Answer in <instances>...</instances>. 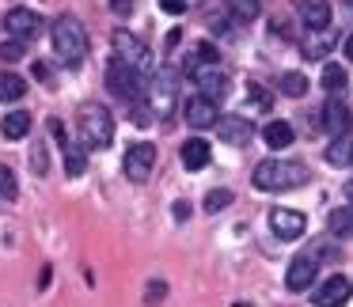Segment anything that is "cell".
I'll return each instance as SVG.
<instances>
[{
  "label": "cell",
  "mask_w": 353,
  "mask_h": 307,
  "mask_svg": "<svg viewBox=\"0 0 353 307\" xmlns=\"http://www.w3.org/2000/svg\"><path fill=\"white\" fill-rule=\"evenodd\" d=\"M50 42H54V54L65 61V69H80L88 57V31L77 16H57L50 27Z\"/></svg>",
  "instance_id": "1"
},
{
  "label": "cell",
  "mask_w": 353,
  "mask_h": 307,
  "mask_svg": "<svg viewBox=\"0 0 353 307\" xmlns=\"http://www.w3.org/2000/svg\"><path fill=\"white\" fill-rule=\"evenodd\" d=\"M77 129H80V145L99 152V148H107L114 140V114L99 99H88L77 110Z\"/></svg>",
  "instance_id": "2"
},
{
  "label": "cell",
  "mask_w": 353,
  "mask_h": 307,
  "mask_svg": "<svg viewBox=\"0 0 353 307\" xmlns=\"http://www.w3.org/2000/svg\"><path fill=\"white\" fill-rule=\"evenodd\" d=\"M307 182V167L304 163H289V160H262L254 167V186L266 193L277 190H296V186Z\"/></svg>",
  "instance_id": "3"
},
{
  "label": "cell",
  "mask_w": 353,
  "mask_h": 307,
  "mask_svg": "<svg viewBox=\"0 0 353 307\" xmlns=\"http://www.w3.org/2000/svg\"><path fill=\"white\" fill-rule=\"evenodd\" d=\"M148 110H152L156 122H168L175 114V103H179V72L171 65H160L148 80V95H145Z\"/></svg>",
  "instance_id": "4"
},
{
  "label": "cell",
  "mask_w": 353,
  "mask_h": 307,
  "mask_svg": "<svg viewBox=\"0 0 353 307\" xmlns=\"http://www.w3.org/2000/svg\"><path fill=\"white\" fill-rule=\"evenodd\" d=\"M110 46H114V61H122L125 69H133V72H152V50L145 46V42L137 39V34H130V31H114V39H110Z\"/></svg>",
  "instance_id": "5"
},
{
  "label": "cell",
  "mask_w": 353,
  "mask_h": 307,
  "mask_svg": "<svg viewBox=\"0 0 353 307\" xmlns=\"http://www.w3.org/2000/svg\"><path fill=\"white\" fill-rule=\"evenodd\" d=\"M186 76L194 80V87H198L205 99L213 103H224V95H228V72L221 69V61H201V65H190L186 69Z\"/></svg>",
  "instance_id": "6"
},
{
  "label": "cell",
  "mask_w": 353,
  "mask_h": 307,
  "mask_svg": "<svg viewBox=\"0 0 353 307\" xmlns=\"http://www.w3.org/2000/svg\"><path fill=\"white\" fill-rule=\"evenodd\" d=\"M107 87L125 103V107H130V103H141V99H145V80H141V72L125 69V65L114 61V57H110V65H107Z\"/></svg>",
  "instance_id": "7"
},
{
  "label": "cell",
  "mask_w": 353,
  "mask_h": 307,
  "mask_svg": "<svg viewBox=\"0 0 353 307\" xmlns=\"http://www.w3.org/2000/svg\"><path fill=\"white\" fill-rule=\"evenodd\" d=\"M152 167H156V148L148 145V140H141V145H133L130 152H125V160H122V171H125V178L130 182H148V175H152Z\"/></svg>",
  "instance_id": "8"
},
{
  "label": "cell",
  "mask_w": 353,
  "mask_h": 307,
  "mask_svg": "<svg viewBox=\"0 0 353 307\" xmlns=\"http://www.w3.org/2000/svg\"><path fill=\"white\" fill-rule=\"evenodd\" d=\"M4 31H8V39L31 42L42 34V16L31 8H12V12H4Z\"/></svg>",
  "instance_id": "9"
},
{
  "label": "cell",
  "mask_w": 353,
  "mask_h": 307,
  "mask_svg": "<svg viewBox=\"0 0 353 307\" xmlns=\"http://www.w3.org/2000/svg\"><path fill=\"white\" fill-rule=\"evenodd\" d=\"M315 273H319V254L304 251V254H296V258L289 262L285 284H289V292H307V288H312V281H315Z\"/></svg>",
  "instance_id": "10"
},
{
  "label": "cell",
  "mask_w": 353,
  "mask_h": 307,
  "mask_svg": "<svg viewBox=\"0 0 353 307\" xmlns=\"http://www.w3.org/2000/svg\"><path fill=\"white\" fill-rule=\"evenodd\" d=\"M270 228H274L277 239H300L307 231V216L300 209L277 205V209H270Z\"/></svg>",
  "instance_id": "11"
},
{
  "label": "cell",
  "mask_w": 353,
  "mask_h": 307,
  "mask_svg": "<svg viewBox=\"0 0 353 307\" xmlns=\"http://www.w3.org/2000/svg\"><path fill=\"white\" fill-rule=\"evenodd\" d=\"M350 296H353V281H350V277H342V273H334V277H327V281L312 292V304L315 307H342Z\"/></svg>",
  "instance_id": "12"
},
{
  "label": "cell",
  "mask_w": 353,
  "mask_h": 307,
  "mask_svg": "<svg viewBox=\"0 0 353 307\" xmlns=\"http://www.w3.org/2000/svg\"><path fill=\"white\" fill-rule=\"evenodd\" d=\"M183 118H186V125H194V129H213L216 118H221V110H216V103L205 99V95H190V99L183 103Z\"/></svg>",
  "instance_id": "13"
},
{
  "label": "cell",
  "mask_w": 353,
  "mask_h": 307,
  "mask_svg": "<svg viewBox=\"0 0 353 307\" xmlns=\"http://www.w3.org/2000/svg\"><path fill=\"white\" fill-rule=\"evenodd\" d=\"M350 107H345V99L342 95H330L327 99V107H323V114H319V125L315 129H327L330 137H338V133H350Z\"/></svg>",
  "instance_id": "14"
},
{
  "label": "cell",
  "mask_w": 353,
  "mask_h": 307,
  "mask_svg": "<svg viewBox=\"0 0 353 307\" xmlns=\"http://www.w3.org/2000/svg\"><path fill=\"white\" fill-rule=\"evenodd\" d=\"M216 133H221V140L224 145H247V140H251V122H247L243 114H228V118H216V125H213Z\"/></svg>",
  "instance_id": "15"
},
{
  "label": "cell",
  "mask_w": 353,
  "mask_h": 307,
  "mask_svg": "<svg viewBox=\"0 0 353 307\" xmlns=\"http://www.w3.org/2000/svg\"><path fill=\"white\" fill-rule=\"evenodd\" d=\"M296 12H300V19L307 23V31H323V27H330V0H300Z\"/></svg>",
  "instance_id": "16"
},
{
  "label": "cell",
  "mask_w": 353,
  "mask_h": 307,
  "mask_svg": "<svg viewBox=\"0 0 353 307\" xmlns=\"http://www.w3.org/2000/svg\"><path fill=\"white\" fill-rule=\"evenodd\" d=\"M334 42H338V34L323 27V31H312V34H307L304 46H300V54H304V57H315V61H319V57H327L330 50H334Z\"/></svg>",
  "instance_id": "17"
},
{
  "label": "cell",
  "mask_w": 353,
  "mask_h": 307,
  "mask_svg": "<svg viewBox=\"0 0 353 307\" xmlns=\"http://www.w3.org/2000/svg\"><path fill=\"white\" fill-rule=\"evenodd\" d=\"M0 133H4V140H23L27 133H31V114L27 110H12V114L0 118Z\"/></svg>",
  "instance_id": "18"
},
{
  "label": "cell",
  "mask_w": 353,
  "mask_h": 307,
  "mask_svg": "<svg viewBox=\"0 0 353 307\" xmlns=\"http://www.w3.org/2000/svg\"><path fill=\"white\" fill-rule=\"evenodd\" d=\"M327 163L330 167H350L353 163V133H338L327 148Z\"/></svg>",
  "instance_id": "19"
},
{
  "label": "cell",
  "mask_w": 353,
  "mask_h": 307,
  "mask_svg": "<svg viewBox=\"0 0 353 307\" xmlns=\"http://www.w3.org/2000/svg\"><path fill=\"white\" fill-rule=\"evenodd\" d=\"M27 95V80L12 69H0V103H19Z\"/></svg>",
  "instance_id": "20"
},
{
  "label": "cell",
  "mask_w": 353,
  "mask_h": 307,
  "mask_svg": "<svg viewBox=\"0 0 353 307\" xmlns=\"http://www.w3.org/2000/svg\"><path fill=\"white\" fill-rule=\"evenodd\" d=\"M327 231L334 239H350L353 235V205H338L334 213L327 216Z\"/></svg>",
  "instance_id": "21"
},
{
  "label": "cell",
  "mask_w": 353,
  "mask_h": 307,
  "mask_svg": "<svg viewBox=\"0 0 353 307\" xmlns=\"http://www.w3.org/2000/svg\"><path fill=\"white\" fill-rule=\"evenodd\" d=\"M183 167L186 171H201V167H209V145L205 140H186L183 145Z\"/></svg>",
  "instance_id": "22"
},
{
  "label": "cell",
  "mask_w": 353,
  "mask_h": 307,
  "mask_svg": "<svg viewBox=\"0 0 353 307\" xmlns=\"http://www.w3.org/2000/svg\"><path fill=\"white\" fill-rule=\"evenodd\" d=\"M262 137H266V145L274 148V152H281V148H289L292 140H296V133H292V125H289V122H270Z\"/></svg>",
  "instance_id": "23"
},
{
  "label": "cell",
  "mask_w": 353,
  "mask_h": 307,
  "mask_svg": "<svg viewBox=\"0 0 353 307\" xmlns=\"http://www.w3.org/2000/svg\"><path fill=\"white\" fill-rule=\"evenodd\" d=\"M323 92H327V95H342L345 92V69L338 61L323 65Z\"/></svg>",
  "instance_id": "24"
},
{
  "label": "cell",
  "mask_w": 353,
  "mask_h": 307,
  "mask_svg": "<svg viewBox=\"0 0 353 307\" xmlns=\"http://www.w3.org/2000/svg\"><path fill=\"white\" fill-rule=\"evenodd\" d=\"M221 4H224V8H228L236 19H243V23H251V19L262 12V0H221Z\"/></svg>",
  "instance_id": "25"
},
{
  "label": "cell",
  "mask_w": 353,
  "mask_h": 307,
  "mask_svg": "<svg viewBox=\"0 0 353 307\" xmlns=\"http://www.w3.org/2000/svg\"><path fill=\"white\" fill-rule=\"evenodd\" d=\"M304 92H307V76H304V72H281V95L300 99Z\"/></svg>",
  "instance_id": "26"
},
{
  "label": "cell",
  "mask_w": 353,
  "mask_h": 307,
  "mask_svg": "<svg viewBox=\"0 0 353 307\" xmlns=\"http://www.w3.org/2000/svg\"><path fill=\"white\" fill-rule=\"evenodd\" d=\"M19 198V186H16V175H12L8 163H0V201H16Z\"/></svg>",
  "instance_id": "27"
},
{
  "label": "cell",
  "mask_w": 353,
  "mask_h": 307,
  "mask_svg": "<svg viewBox=\"0 0 353 307\" xmlns=\"http://www.w3.org/2000/svg\"><path fill=\"white\" fill-rule=\"evenodd\" d=\"M232 201H236V193L232 190H209L205 193V213H221V209H228Z\"/></svg>",
  "instance_id": "28"
},
{
  "label": "cell",
  "mask_w": 353,
  "mask_h": 307,
  "mask_svg": "<svg viewBox=\"0 0 353 307\" xmlns=\"http://www.w3.org/2000/svg\"><path fill=\"white\" fill-rule=\"evenodd\" d=\"M201 61H221V54H216L213 46H190L186 50V69H190V65H201Z\"/></svg>",
  "instance_id": "29"
},
{
  "label": "cell",
  "mask_w": 353,
  "mask_h": 307,
  "mask_svg": "<svg viewBox=\"0 0 353 307\" xmlns=\"http://www.w3.org/2000/svg\"><path fill=\"white\" fill-rule=\"evenodd\" d=\"M23 54H27V50H23V42H19V39H4V42H0V61H23Z\"/></svg>",
  "instance_id": "30"
},
{
  "label": "cell",
  "mask_w": 353,
  "mask_h": 307,
  "mask_svg": "<svg viewBox=\"0 0 353 307\" xmlns=\"http://www.w3.org/2000/svg\"><path fill=\"white\" fill-rule=\"evenodd\" d=\"M247 103H251L254 110H270V103H274V99H270V92L262 84H251V87H247Z\"/></svg>",
  "instance_id": "31"
},
{
  "label": "cell",
  "mask_w": 353,
  "mask_h": 307,
  "mask_svg": "<svg viewBox=\"0 0 353 307\" xmlns=\"http://www.w3.org/2000/svg\"><path fill=\"white\" fill-rule=\"evenodd\" d=\"M198 4H201V0H160V8L171 12V16H183V12L198 8Z\"/></svg>",
  "instance_id": "32"
},
{
  "label": "cell",
  "mask_w": 353,
  "mask_h": 307,
  "mask_svg": "<svg viewBox=\"0 0 353 307\" xmlns=\"http://www.w3.org/2000/svg\"><path fill=\"white\" fill-rule=\"evenodd\" d=\"M46 167H50V163H46V148H34V152H31V171H34V175H46Z\"/></svg>",
  "instance_id": "33"
},
{
  "label": "cell",
  "mask_w": 353,
  "mask_h": 307,
  "mask_svg": "<svg viewBox=\"0 0 353 307\" xmlns=\"http://www.w3.org/2000/svg\"><path fill=\"white\" fill-rule=\"evenodd\" d=\"M163 296H168V284H163V281H152V284H148V292H145L148 307H156V299H163Z\"/></svg>",
  "instance_id": "34"
},
{
  "label": "cell",
  "mask_w": 353,
  "mask_h": 307,
  "mask_svg": "<svg viewBox=\"0 0 353 307\" xmlns=\"http://www.w3.org/2000/svg\"><path fill=\"white\" fill-rule=\"evenodd\" d=\"M209 27H213V34H224V39L232 34V23H228V19H221V16H213V19H209Z\"/></svg>",
  "instance_id": "35"
},
{
  "label": "cell",
  "mask_w": 353,
  "mask_h": 307,
  "mask_svg": "<svg viewBox=\"0 0 353 307\" xmlns=\"http://www.w3.org/2000/svg\"><path fill=\"white\" fill-rule=\"evenodd\" d=\"M110 12H114V16H130V12H133V0H110Z\"/></svg>",
  "instance_id": "36"
},
{
  "label": "cell",
  "mask_w": 353,
  "mask_h": 307,
  "mask_svg": "<svg viewBox=\"0 0 353 307\" xmlns=\"http://www.w3.org/2000/svg\"><path fill=\"white\" fill-rule=\"evenodd\" d=\"M186 216H190V205H186V201H175V220H186Z\"/></svg>",
  "instance_id": "37"
},
{
  "label": "cell",
  "mask_w": 353,
  "mask_h": 307,
  "mask_svg": "<svg viewBox=\"0 0 353 307\" xmlns=\"http://www.w3.org/2000/svg\"><path fill=\"white\" fill-rule=\"evenodd\" d=\"M345 57H350V61H353V34H350V39H345Z\"/></svg>",
  "instance_id": "38"
},
{
  "label": "cell",
  "mask_w": 353,
  "mask_h": 307,
  "mask_svg": "<svg viewBox=\"0 0 353 307\" xmlns=\"http://www.w3.org/2000/svg\"><path fill=\"white\" fill-rule=\"evenodd\" d=\"M345 198H350V201H353V182H350V186H345Z\"/></svg>",
  "instance_id": "39"
},
{
  "label": "cell",
  "mask_w": 353,
  "mask_h": 307,
  "mask_svg": "<svg viewBox=\"0 0 353 307\" xmlns=\"http://www.w3.org/2000/svg\"><path fill=\"white\" fill-rule=\"evenodd\" d=\"M350 8H353V0H350Z\"/></svg>",
  "instance_id": "40"
}]
</instances>
